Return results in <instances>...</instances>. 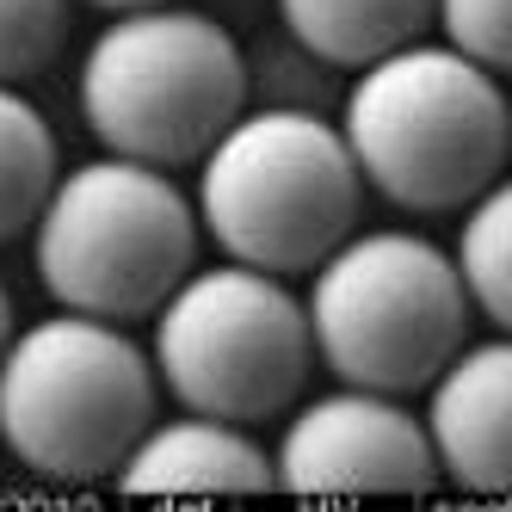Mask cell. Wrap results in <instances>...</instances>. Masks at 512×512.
<instances>
[{"label":"cell","mask_w":512,"mask_h":512,"mask_svg":"<svg viewBox=\"0 0 512 512\" xmlns=\"http://www.w3.org/2000/svg\"><path fill=\"white\" fill-rule=\"evenodd\" d=\"M364 173L334 112H247L198 161V223L216 253L266 272H315L364 210Z\"/></svg>","instance_id":"4"},{"label":"cell","mask_w":512,"mask_h":512,"mask_svg":"<svg viewBox=\"0 0 512 512\" xmlns=\"http://www.w3.org/2000/svg\"><path fill=\"white\" fill-rule=\"evenodd\" d=\"M278 488L290 494H426L438 451L426 414H414L395 389L334 383L303 395L278 426Z\"/></svg>","instance_id":"8"},{"label":"cell","mask_w":512,"mask_h":512,"mask_svg":"<svg viewBox=\"0 0 512 512\" xmlns=\"http://www.w3.org/2000/svg\"><path fill=\"white\" fill-rule=\"evenodd\" d=\"M75 0H0V81L25 87L62 56Z\"/></svg>","instance_id":"15"},{"label":"cell","mask_w":512,"mask_h":512,"mask_svg":"<svg viewBox=\"0 0 512 512\" xmlns=\"http://www.w3.org/2000/svg\"><path fill=\"white\" fill-rule=\"evenodd\" d=\"M198 235V198L179 192L173 167L99 149L56 179L25 253L50 303L142 321L198 266Z\"/></svg>","instance_id":"5"},{"label":"cell","mask_w":512,"mask_h":512,"mask_svg":"<svg viewBox=\"0 0 512 512\" xmlns=\"http://www.w3.org/2000/svg\"><path fill=\"white\" fill-rule=\"evenodd\" d=\"M438 0H272V13L297 31L309 50L340 62L346 75L401 44L426 38Z\"/></svg>","instance_id":"11"},{"label":"cell","mask_w":512,"mask_h":512,"mask_svg":"<svg viewBox=\"0 0 512 512\" xmlns=\"http://www.w3.org/2000/svg\"><path fill=\"white\" fill-rule=\"evenodd\" d=\"M161 371L130 327L87 309H50L13 327L0 358V438L44 482H105L155 426Z\"/></svg>","instance_id":"3"},{"label":"cell","mask_w":512,"mask_h":512,"mask_svg":"<svg viewBox=\"0 0 512 512\" xmlns=\"http://www.w3.org/2000/svg\"><path fill=\"white\" fill-rule=\"evenodd\" d=\"M432 25L451 50H463L469 62L494 68L506 81L512 75V0H438Z\"/></svg>","instance_id":"16"},{"label":"cell","mask_w":512,"mask_h":512,"mask_svg":"<svg viewBox=\"0 0 512 512\" xmlns=\"http://www.w3.org/2000/svg\"><path fill=\"white\" fill-rule=\"evenodd\" d=\"M62 173L68 167L44 105L25 87H0V235L25 241Z\"/></svg>","instance_id":"12"},{"label":"cell","mask_w":512,"mask_h":512,"mask_svg":"<svg viewBox=\"0 0 512 512\" xmlns=\"http://www.w3.org/2000/svg\"><path fill=\"white\" fill-rule=\"evenodd\" d=\"M87 7H105V13H130V7H161V0H87Z\"/></svg>","instance_id":"17"},{"label":"cell","mask_w":512,"mask_h":512,"mask_svg":"<svg viewBox=\"0 0 512 512\" xmlns=\"http://www.w3.org/2000/svg\"><path fill=\"white\" fill-rule=\"evenodd\" d=\"M426 432L445 482L469 494H512V334L463 340L426 383Z\"/></svg>","instance_id":"9"},{"label":"cell","mask_w":512,"mask_h":512,"mask_svg":"<svg viewBox=\"0 0 512 512\" xmlns=\"http://www.w3.org/2000/svg\"><path fill=\"white\" fill-rule=\"evenodd\" d=\"M247 105H284V112H334L346 99V68L327 62L321 50H309L297 31H290L278 13L272 25H253L247 38Z\"/></svg>","instance_id":"13"},{"label":"cell","mask_w":512,"mask_h":512,"mask_svg":"<svg viewBox=\"0 0 512 512\" xmlns=\"http://www.w3.org/2000/svg\"><path fill=\"white\" fill-rule=\"evenodd\" d=\"M340 130L383 204L445 216L482 198L512 155V105L494 68L445 38H414L352 68Z\"/></svg>","instance_id":"1"},{"label":"cell","mask_w":512,"mask_h":512,"mask_svg":"<svg viewBox=\"0 0 512 512\" xmlns=\"http://www.w3.org/2000/svg\"><path fill=\"white\" fill-rule=\"evenodd\" d=\"M149 321L161 389L179 408L229 414L247 426L290 414L321 364L309 303L290 290V278L229 253L216 266H192Z\"/></svg>","instance_id":"7"},{"label":"cell","mask_w":512,"mask_h":512,"mask_svg":"<svg viewBox=\"0 0 512 512\" xmlns=\"http://www.w3.org/2000/svg\"><path fill=\"white\" fill-rule=\"evenodd\" d=\"M457 272L469 284V303L488 327L512 334V173H500L482 198L463 204L457 223Z\"/></svg>","instance_id":"14"},{"label":"cell","mask_w":512,"mask_h":512,"mask_svg":"<svg viewBox=\"0 0 512 512\" xmlns=\"http://www.w3.org/2000/svg\"><path fill=\"white\" fill-rule=\"evenodd\" d=\"M315 358L334 383L426 389L469 340V284L457 253L420 229H352L309 272Z\"/></svg>","instance_id":"6"},{"label":"cell","mask_w":512,"mask_h":512,"mask_svg":"<svg viewBox=\"0 0 512 512\" xmlns=\"http://www.w3.org/2000/svg\"><path fill=\"white\" fill-rule=\"evenodd\" d=\"M75 112L112 155L198 167L210 142L247 112L241 31L186 0L105 13L75 68Z\"/></svg>","instance_id":"2"},{"label":"cell","mask_w":512,"mask_h":512,"mask_svg":"<svg viewBox=\"0 0 512 512\" xmlns=\"http://www.w3.org/2000/svg\"><path fill=\"white\" fill-rule=\"evenodd\" d=\"M112 482L124 494H266L278 488V457L247 420L179 408L167 420L155 414Z\"/></svg>","instance_id":"10"}]
</instances>
